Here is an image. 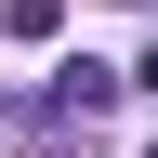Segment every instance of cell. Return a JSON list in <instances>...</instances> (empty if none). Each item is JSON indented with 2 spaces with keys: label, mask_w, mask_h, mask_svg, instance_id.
Returning a JSON list of instances; mask_svg holds the SVG:
<instances>
[{
  "label": "cell",
  "mask_w": 158,
  "mask_h": 158,
  "mask_svg": "<svg viewBox=\"0 0 158 158\" xmlns=\"http://www.w3.org/2000/svg\"><path fill=\"white\" fill-rule=\"evenodd\" d=\"M0 27H13V40H53V27H66V0H13Z\"/></svg>",
  "instance_id": "7a4b0ae2"
},
{
  "label": "cell",
  "mask_w": 158,
  "mask_h": 158,
  "mask_svg": "<svg viewBox=\"0 0 158 158\" xmlns=\"http://www.w3.org/2000/svg\"><path fill=\"white\" fill-rule=\"evenodd\" d=\"M132 92H158V53H145V66H132Z\"/></svg>",
  "instance_id": "3957f363"
},
{
  "label": "cell",
  "mask_w": 158,
  "mask_h": 158,
  "mask_svg": "<svg viewBox=\"0 0 158 158\" xmlns=\"http://www.w3.org/2000/svg\"><path fill=\"white\" fill-rule=\"evenodd\" d=\"M118 92H132L118 66H92V53H66V66H53V92H40V118H106Z\"/></svg>",
  "instance_id": "6da1fadb"
}]
</instances>
